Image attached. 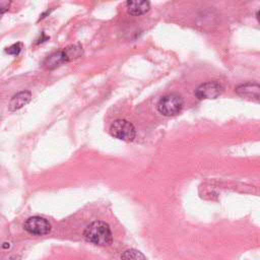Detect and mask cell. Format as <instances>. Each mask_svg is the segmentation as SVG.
I'll use <instances>...</instances> for the list:
<instances>
[{
	"instance_id": "1",
	"label": "cell",
	"mask_w": 260,
	"mask_h": 260,
	"mask_svg": "<svg viewBox=\"0 0 260 260\" xmlns=\"http://www.w3.org/2000/svg\"><path fill=\"white\" fill-rule=\"evenodd\" d=\"M83 236L88 242L99 246H108L113 241L110 226L101 220H95L89 223L85 228Z\"/></svg>"
},
{
	"instance_id": "2",
	"label": "cell",
	"mask_w": 260,
	"mask_h": 260,
	"mask_svg": "<svg viewBox=\"0 0 260 260\" xmlns=\"http://www.w3.org/2000/svg\"><path fill=\"white\" fill-rule=\"evenodd\" d=\"M184 106L183 99L177 93H169L159 99L156 108L164 116H175L179 114Z\"/></svg>"
},
{
	"instance_id": "3",
	"label": "cell",
	"mask_w": 260,
	"mask_h": 260,
	"mask_svg": "<svg viewBox=\"0 0 260 260\" xmlns=\"http://www.w3.org/2000/svg\"><path fill=\"white\" fill-rule=\"evenodd\" d=\"M110 134L120 140L132 141L136 136V129L131 122L124 119H118L111 124Z\"/></svg>"
},
{
	"instance_id": "4",
	"label": "cell",
	"mask_w": 260,
	"mask_h": 260,
	"mask_svg": "<svg viewBox=\"0 0 260 260\" xmlns=\"http://www.w3.org/2000/svg\"><path fill=\"white\" fill-rule=\"evenodd\" d=\"M222 91L223 87L219 82L206 81L196 88L195 95L198 100H213L219 96Z\"/></svg>"
},
{
	"instance_id": "5",
	"label": "cell",
	"mask_w": 260,
	"mask_h": 260,
	"mask_svg": "<svg viewBox=\"0 0 260 260\" xmlns=\"http://www.w3.org/2000/svg\"><path fill=\"white\" fill-rule=\"evenodd\" d=\"M23 228L27 233L36 236H44L49 234L51 231L50 222L41 216H31L27 218Z\"/></svg>"
},
{
	"instance_id": "6",
	"label": "cell",
	"mask_w": 260,
	"mask_h": 260,
	"mask_svg": "<svg viewBox=\"0 0 260 260\" xmlns=\"http://www.w3.org/2000/svg\"><path fill=\"white\" fill-rule=\"evenodd\" d=\"M259 91H260L259 85L254 82H246L236 87V92L239 95L245 99L254 100L256 102L259 101V96H260Z\"/></svg>"
},
{
	"instance_id": "7",
	"label": "cell",
	"mask_w": 260,
	"mask_h": 260,
	"mask_svg": "<svg viewBox=\"0 0 260 260\" xmlns=\"http://www.w3.org/2000/svg\"><path fill=\"white\" fill-rule=\"evenodd\" d=\"M31 100V93L28 90H22L14 94L9 102V110L17 111L23 106L27 105Z\"/></svg>"
},
{
	"instance_id": "8",
	"label": "cell",
	"mask_w": 260,
	"mask_h": 260,
	"mask_svg": "<svg viewBox=\"0 0 260 260\" xmlns=\"http://www.w3.org/2000/svg\"><path fill=\"white\" fill-rule=\"evenodd\" d=\"M127 10L131 15H142L150 9V3L148 1H127Z\"/></svg>"
},
{
	"instance_id": "9",
	"label": "cell",
	"mask_w": 260,
	"mask_h": 260,
	"mask_svg": "<svg viewBox=\"0 0 260 260\" xmlns=\"http://www.w3.org/2000/svg\"><path fill=\"white\" fill-rule=\"evenodd\" d=\"M65 57L63 54V51H58L55 52L53 54H51L44 62V65L48 68V69H55L57 67H59L61 64L65 63Z\"/></svg>"
},
{
	"instance_id": "10",
	"label": "cell",
	"mask_w": 260,
	"mask_h": 260,
	"mask_svg": "<svg viewBox=\"0 0 260 260\" xmlns=\"http://www.w3.org/2000/svg\"><path fill=\"white\" fill-rule=\"evenodd\" d=\"M66 62L79 58L82 55V48L79 45H71L63 50Z\"/></svg>"
},
{
	"instance_id": "11",
	"label": "cell",
	"mask_w": 260,
	"mask_h": 260,
	"mask_svg": "<svg viewBox=\"0 0 260 260\" xmlns=\"http://www.w3.org/2000/svg\"><path fill=\"white\" fill-rule=\"evenodd\" d=\"M122 260H145L144 255L135 249H129L126 250L122 255H121Z\"/></svg>"
},
{
	"instance_id": "12",
	"label": "cell",
	"mask_w": 260,
	"mask_h": 260,
	"mask_svg": "<svg viewBox=\"0 0 260 260\" xmlns=\"http://www.w3.org/2000/svg\"><path fill=\"white\" fill-rule=\"evenodd\" d=\"M22 49L21 43H15L6 49V53L9 55H18Z\"/></svg>"
},
{
	"instance_id": "13",
	"label": "cell",
	"mask_w": 260,
	"mask_h": 260,
	"mask_svg": "<svg viewBox=\"0 0 260 260\" xmlns=\"http://www.w3.org/2000/svg\"><path fill=\"white\" fill-rule=\"evenodd\" d=\"M11 2L7 0H0V14L6 12L10 7Z\"/></svg>"
},
{
	"instance_id": "14",
	"label": "cell",
	"mask_w": 260,
	"mask_h": 260,
	"mask_svg": "<svg viewBox=\"0 0 260 260\" xmlns=\"http://www.w3.org/2000/svg\"><path fill=\"white\" fill-rule=\"evenodd\" d=\"M8 260H20V257L19 256H16V255H14V256H11Z\"/></svg>"
}]
</instances>
